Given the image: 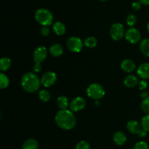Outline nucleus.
<instances>
[{
	"mask_svg": "<svg viewBox=\"0 0 149 149\" xmlns=\"http://www.w3.org/2000/svg\"><path fill=\"white\" fill-rule=\"evenodd\" d=\"M33 69L36 73L39 72L41 71V69H42V65H41L40 63H36L34 64V65H33Z\"/></svg>",
	"mask_w": 149,
	"mask_h": 149,
	"instance_id": "obj_31",
	"label": "nucleus"
},
{
	"mask_svg": "<svg viewBox=\"0 0 149 149\" xmlns=\"http://www.w3.org/2000/svg\"><path fill=\"white\" fill-rule=\"evenodd\" d=\"M127 128L130 132L138 135L141 138H144L147 135L146 131L143 129L141 125L137 121H130L127 125Z\"/></svg>",
	"mask_w": 149,
	"mask_h": 149,
	"instance_id": "obj_5",
	"label": "nucleus"
},
{
	"mask_svg": "<svg viewBox=\"0 0 149 149\" xmlns=\"http://www.w3.org/2000/svg\"><path fill=\"white\" fill-rule=\"evenodd\" d=\"M134 149H148V146L144 141H140L135 144Z\"/></svg>",
	"mask_w": 149,
	"mask_h": 149,
	"instance_id": "obj_29",
	"label": "nucleus"
},
{
	"mask_svg": "<svg viewBox=\"0 0 149 149\" xmlns=\"http://www.w3.org/2000/svg\"><path fill=\"white\" fill-rule=\"evenodd\" d=\"M87 94L90 98L95 100H99L100 99L103 98L105 95V90L103 87L100 84H92L87 87Z\"/></svg>",
	"mask_w": 149,
	"mask_h": 149,
	"instance_id": "obj_4",
	"label": "nucleus"
},
{
	"mask_svg": "<svg viewBox=\"0 0 149 149\" xmlns=\"http://www.w3.org/2000/svg\"><path fill=\"white\" fill-rule=\"evenodd\" d=\"M49 52L54 57L61 56L63 52V48L60 44H54L49 48Z\"/></svg>",
	"mask_w": 149,
	"mask_h": 149,
	"instance_id": "obj_15",
	"label": "nucleus"
},
{
	"mask_svg": "<svg viewBox=\"0 0 149 149\" xmlns=\"http://www.w3.org/2000/svg\"><path fill=\"white\" fill-rule=\"evenodd\" d=\"M57 80V76L52 71H47L42 75L41 83L44 87H49L53 85Z\"/></svg>",
	"mask_w": 149,
	"mask_h": 149,
	"instance_id": "obj_9",
	"label": "nucleus"
},
{
	"mask_svg": "<svg viewBox=\"0 0 149 149\" xmlns=\"http://www.w3.org/2000/svg\"><path fill=\"white\" fill-rule=\"evenodd\" d=\"M147 28H148V33H149V23H148V26H147Z\"/></svg>",
	"mask_w": 149,
	"mask_h": 149,
	"instance_id": "obj_36",
	"label": "nucleus"
},
{
	"mask_svg": "<svg viewBox=\"0 0 149 149\" xmlns=\"http://www.w3.org/2000/svg\"><path fill=\"white\" fill-rule=\"evenodd\" d=\"M121 68L124 71L127 73H131L135 71L136 68L135 63L130 59H126L123 61L121 63Z\"/></svg>",
	"mask_w": 149,
	"mask_h": 149,
	"instance_id": "obj_12",
	"label": "nucleus"
},
{
	"mask_svg": "<svg viewBox=\"0 0 149 149\" xmlns=\"http://www.w3.org/2000/svg\"><path fill=\"white\" fill-rule=\"evenodd\" d=\"M52 29H53L54 32L58 36L63 35L65 33V31H66L65 25L61 23V22H55L53 26H52Z\"/></svg>",
	"mask_w": 149,
	"mask_h": 149,
	"instance_id": "obj_16",
	"label": "nucleus"
},
{
	"mask_svg": "<svg viewBox=\"0 0 149 149\" xmlns=\"http://www.w3.org/2000/svg\"><path fill=\"white\" fill-rule=\"evenodd\" d=\"M147 85H148V83L145 81V80H141L139 83V87L141 90H144L147 87Z\"/></svg>",
	"mask_w": 149,
	"mask_h": 149,
	"instance_id": "obj_33",
	"label": "nucleus"
},
{
	"mask_svg": "<svg viewBox=\"0 0 149 149\" xmlns=\"http://www.w3.org/2000/svg\"><path fill=\"white\" fill-rule=\"evenodd\" d=\"M35 18L39 24L42 25L43 26H47L52 24L53 16L49 10L41 8L36 12Z\"/></svg>",
	"mask_w": 149,
	"mask_h": 149,
	"instance_id": "obj_3",
	"label": "nucleus"
},
{
	"mask_svg": "<svg viewBox=\"0 0 149 149\" xmlns=\"http://www.w3.org/2000/svg\"><path fill=\"white\" fill-rule=\"evenodd\" d=\"M141 33L138 29L130 28L125 32V38L131 44H136L141 40Z\"/></svg>",
	"mask_w": 149,
	"mask_h": 149,
	"instance_id": "obj_8",
	"label": "nucleus"
},
{
	"mask_svg": "<svg viewBox=\"0 0 149 149\" xmlns=\"http://www.w3.org/2000/svg\"><path fill=\"white\" fill-rule=\"evenodd\" d=\"M113 141L117 146H122L126 143L127 137L123 132H115L113 137Z\"/></svg>",
	"mask_w": 149,
	"mask_h": 149,
	"instance_id": "obj_14",
	"label": "nucleus"
},
{
	"mask_svg": "<svg viewBox=\"0 0 149 149\" xmlns=\"http://www.w3.org/2000/svg\"><path fill=\"white\" fill-rule=\"evenodd\" d=\"M9 85V79L5 74H0V87L1 89H5Z\"/></svg>",
	"mask_w": 149,
	"mask_h": 149,
	"instance_id": "obj_23",
	"label": "nucleus"
},
{
	"mask_svg": "<svg viewBox=\"0 0 149 149\" xmlns=\"http://www.w3.org/2000/svg\"><path fill=\"white\" fill-rule=\"evenodd\" d=\"M86 102L83 97H77L71 100L70 103V109L71 111H79L85 107Z\"/></svg>",
	"mask_w": 149,
	"mask_h": 149,
	"instance_id": "obj_10",
	"label": "nucleus"
},
{
	"mask_svg": "<svg viewBox=\"0 0 149 149\" xmlns=\"http://www.w3.org/2000/svg\"><path fill=\"white\" fill-rule=\"evenodd\" d=\"M110 34L113 40H121L124 37V36H125L123 25L119 23H116L112 25L110 29Z\"/></svg>",
	"mask_w": 149,
	"mask_h": 149,
	"instance_id": "obj_6",
	"label": "nucleus"
},
{
	"mask_svg": "<svg viewBox=\"0 0 149 149\" xmlns=\"http://www.w3.org/2000/svg\"><path fill=\"white\" fill-rule=\"evenodd\" d=\"M57 104L61 110H65L68 106V98L65 96H60L57 100Z\"/></svg>",
	"mask_w": 149,
	"mask_h": 149,
	"instance_id": "obj_20",
	"label": "nucleus"
},
{
	"mask_svg": "<svg viewBox=\"0 0 149 149\" xmlns=\"http://www.w3.org/2000/svg\"><path fill=\"white\" fill-rule=\"evenodd\" d=\"M100 1H106V0H100Z\"/></svg>",
	"mask_w": 149,
	"mask_h": 149,
	"instance_id": "obj_37",
	"label": "nucleus"
},
{
	"mask_svg": "<svg viewBox=\"0 0 149 149\" xmlns=\"http://www.w3.org/2000/svg\"><path fill=\"white\" fill-rule=\"evenodd\" d=\"M141 4H145V5H148L149 4V0H139Z\"/></svg>",
	"mask_w": 149,
	"mask_h": 149,
	"instance_id": "obj_34",
	"label": "nucleus"
},
{
	"mask_svg": "<svg viewBox=\"0 0 149 149\" xmlns=\"http://www.w3.org/2000/svg\"><path fill=\"white\" fill-rule=\"evenodd\" d=\"M142 128L146 132H149V114L143 116L141 120Z\"/></svg>",
	"mask_w": 149,
	"mask_h": 149,
	"instance_id": "obj_26",
	"label": "nucleus"
},
{
	"mask_svg": "<svg viewBox=\"0 0 149 149\" xmlns=\"http://www.w3.org/2000/svg\"><path fill=\"white\" fill-rule=\"evenodd\" d=\"M126 21H127V24L128 26H133L137 22L136 16L133 14H130L127 17Z\"/></svg>",
	"mask_w": 149,
	"mask_h": 149,
	"instance_id": "obj_27",
	"label": "nucleus"
},
{
	"mask_svg": "<svg viewBox=\"0 0 149 149\" xmlns=\"http://www.w3.org/2000/svg\"><path fill=\"white\" fill-rule=\"evenodd\" d=\"M97 39L95 37H93V36L88 37L87 39H85V41H84V45H85V46H87V47L90 48L95 47L97 45Z\"/></svg>",
	"mask_w": 149,
	"mask_h": 149,
	"instance_id": "obj_24",
	"label": "nucleus"
},
{
	"mask_svg": "<svg viewBox=\"0 0 149 149\" xmlns=\"http://www.w3.org/2000/svg\"><path fill=\"white\" fill-rule=\"evenodd\" d=\"M39 146V143L35 139L31 138L25 141L23 144V149H37Z\"/></svg>",
	"mask_w": 149,
	"mask_h": 149,
	"instance_id": "obj_18",
	"label": "nucleus"
},
{
	"mask_svg": "<svg viewBox=\"0 0 149 149\" xmlns=\"http://www.w3.org/2000/svg\"><path fill=\"white\" fill-rule=\"evenodd\" d=\"M132 9L135 10H140L141 7V2H138V1H134L132 4Z\"/></svg>",
	"mask_w": 149,
	"mask_h": 149,
	"instance_id": "obj_32",
	"label": "nucleus"
},
{
	"mask_svg": "<svg viewBox=\"0 0 149 149\" xmlns=\"http://www.w3.org/2000/svg\"><path fill=\"white\" fill-rule=\"evenodd\" d=\"M12 62L8 58H2L0 61V70L1 71H5L8 70L11 66Z\"/></svg>",
	"mask_w": 149,
	"mask_h": 149,
	"instance_id": "obj_21",
	"label": "nucleus"
},
{
	"mask_svg": "<svg viewBox=\"0 0 149 149\" xmlns=\"http://www.w3.org/2000/svg\"><path fill=\"white\" fill-rule=\"evenodd\" d=\"M75 149H90V144L86 141H81L77 143Z\"/></svg>",
	"mask_w": 149,
	"mask_h": 149,
	"instance_id": "obj_28",
	"label": "nucleus"
},
{
	"mask_svg": "<svg viewBox=\"0 0 149 149\" xmlns=\"http://www.w3.org/2000/svg\"><path fill=\"white\" fill-rule=\"evenodd\" d=\"M124 83H125V85L126 86V87H129V88H132V87H135V86L138 84V79L134 75L127 76V77L125 79Z\"/></svg>",
	"mask_w": 149,
	"mask_h": 149,
	"instance_id": "obj_17",
	"label": "nucleus"
},
{
	"mask_svg": "<svg viewBox=\"0 0 149 149\" xmlns=\"http://www.w3.org/2000/svg\"><path fill=\"white\" fill-rule=\"evenodd\" d=\"M67 47L71 52H79L82 49L83 43L80 38L72 36V37H70L67 41Z\"/></svg>",
	"mask_w": 149,
	"mask_h": 149,
	"instance_id": "obj_7",
	"label": "nucleus"
},
{
	"mask_svg": "<svg viewBox=\"0 0 149 149\" xmlns=\"http://www.w3.org/2000/svg\"><path fill=\"white\" fill-rule=\"evenodd\" d=\"M141 110L146 113L149 114V97H146L141 103Z\"/></svg>",
	"mask_w": 149,
	"mask_h": 149,
	"instance_id": "obj_25",
	"label": "nucleus"
},
{
	"mask_svg": "<svg viewBox=\"0 0 149 149\" xmlns=\"http://www.w3.org/2000/svg\"><path fill=\"white\" fill-rule=\"evenodd\" d=\"M140 49L145 56L149 58V39H145L141 41Z\"/></svg>",
	"mask_w": 149,
	"mask_h": 149,
	"instance_id": "obj_19",
	"label": "nucleus"
},
{
	"mask_svg": "<svg viewBox=\"0 0 149 149\" xmlns=\"http://www.w3.org/2000/svg\"><path fill=\"white\" fill-rule=\"evenodd\" d=\"M138 74L143 79H149V63L141 64L138 68Z\"/></svg>",
	"mask_w": 149,
	"mask_h": 149,
	"instance_id": "obj_13",
	"label": "nucleus"
},
{
	"mask_svg": "<svg viewBox=\"0 0 149 149\" xmlns=\"http://www.w3.org/2000/svg\"><path fill=\"white\" fill-rule=\"evenodd\" d=\"M47 55V50L43 46L38 47L33 54V61L36 63H42L45 60Z\"/></svg>",
	"mask_w": 149,
	"mask_h": 149,
	"instance_id": "obj_11",
	"label": "nucleus"
},
{
	"mask_svg": "<svg viewBox=\"0 0 149 149\" xmlns=\"http://www.w3.org/2000/svg\"><path fill=\"white\" fill-rule=\"evenodd\" d=\"M40 80L39 77L32 72H28L22 77L21 85L25 91L33 93L40 87Z\"/></svg>",
	"mask_w": 149,
	"mask_h": 149,
	"instance_id": "obj_2",
	"label": "nucleus"
},
{
	"mask_svg": "<svg viewBox=\"0 0 149 149\" xmlns=\"http://www.w3.org/2000/svg\"><path fill=\"white\" fill-rule=\"evenodd\" d=\"M55 122L61 129L71 130L76 125V119L74 113L70 110H61L55 116Z\"/></svg>",
	"mask_w": 149,
	"mask_h": 149,
	"instance_id": "obj_1",
	"label": "nucleus"
},
{
	"mask_svg": "<svg viewBox=\"0 0 149 149\" xmlns=\"http://www.w3.org/2000/svg\"><path fill=\"white\" fill-rule=\"evenodd\" d=\"M141 97H143V98H146V97H148V94L146 93H145V92H143V93H141Z\"/></svg>",
	"mask_w": 149,
	"mask_h": 149,
	"instance_id": "obj_35",
	"label": "nucleus"
},
{
	"mask_svg": "<svg viewBox=\"0 0 149 149\" xmlns=\"http://www.w3.org/2000/svg\"><path fill=\"white\" fill-rule=\"evenodd\" d=\"M39 97L42 101L47 102L50 99V93L46 90H42L39 92Z\"/></svg>",
	"mask_w": 149,
	"mask_h": 149,
	"instance_id": "obj_22",
	"label": "nucleus"
},
{
	"mask_svg": "<svg viewBox=\"0 0 149 149\" xmlns=\"http://www.w3.org/2000/svg\"><path fill=\"white\" fill-rule=\"evenodd\" d=\"M49 32H50V31H49V28H47V26H43V27L41 29V33H42L43 36H48V35L49 34Z\"/></svg>",
	"mask_w": 149,
	"mask_h": 149,
	"instance_id": "obj_30",
	"label": "nucleus"
}]
</instances>
